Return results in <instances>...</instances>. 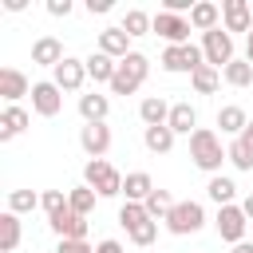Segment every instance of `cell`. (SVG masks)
Masks as SVG:
<instances>
[{"mask_svg":"<svg viewBox=\"0 0 253 253\" xmlns=\"http://www.w3.org/2000/svg\"><path fill=\"white\" fill-rule=\"evenodd\" d=\"M221 79H225L229 87H249V83H253V63H249V59H233V63L221 71Z\"/></svg>","mask_w":253,"mask_h":253,"instance_id":"28","label":"cell"},{"mask_svg":"<svg viewBox=\"0 0 253 253\" xmlns=\"http://www.w3.org/2000/svg\"><path fill=\"white\" fill-rule=\"evenodd\" d=\"M0 95H4V103H8V107H16V99L32 95L28 75H24L20 67H4V71H0Z\"/></svg>","mask_w":253,"mask_h":253,"instance_id":"14","label":"cell"},{"mask_svg":"<svg viewBox=\"0 0 253 253\" xmlns=\"http://www.w3.org/2000/svg\"><path fill=\"white\" fill-rule=\"evenodd\" d=\"M154 32L170 43H190V16H174V12H158L154 16Z\"/></svg>","mask_w":253,"mask_h":253,"instance_id":"9","label":"cell"},{"mask_svg":"<svg viewBox=\"0 0 253 253\" xmlns=\"http://www.w3.org/2000/svg\"><path fill=\"white\" fill-rule=\"evenodd\" d=\"M166 126H170L174 134H194V130H198V111H194L190 103H170Z\"/></svg>","mask_w":253,"mask_h":253,"instance_id":"19","label":"cell"},{"mask_svg":"<svg viewBox=\"0 0 253 253\" xmlns=\"http://www.w3.org/2000/svg\"><path fill=\"white\" fill-rule=\"evenodd\" d=\"M245 225H249V217H245V210H241L237 202H233V206H217L213 229H217V237H221V241H229V245L245 241Z\"/></svg>","mask_w":253,"mask_h":253,"instance_id":"7","label":"cell"},{"mask_svg":"<svg viewBox=\"0 0 253 253\" xmlns=\"http://www.w3.org/2000/svg\"><path fill=\"white\" fill-rule=\"evenodd\" d=\"M154 237H158V221L150 217V221H142L138 229H130V241L138 245V249H150L154 245Z\"/></svg>","mask_w":253,"mask_h":253,"instance_id":"36","label":"cell"},{"mask_svg":"<svg viewBox=\"0 0 253 253\" xmlns=\"http://www.w3.org/2000/svg\"><path fill=\"white\" fill-rule=\"evenodd\" d=\"M158 63L170 75H194L198 67H206V51H202V43H170Z\"/></svg>","mask_w":253,"mask_h":253,"instance_id":"2","label":"cell"},{"mask_svg":"<svg viewBox=\"0 0 253 253\" xmlns=\"http://www.w3.org/2000/svg\"><path fill=\"white\" fill-rule=\"evenodd\" d=\"M245 59H249V63H253V32H249V36H245Z\"/></svg>","mask_w":253,"mask_h":253,"instance_id":"45","label":"cell"},{"mask_svg":"<svg viewBox=\"0 0 253 253\" xmlns=\"http://www.w3.org/2000/svg\"><path fill=\"white\" fill-rule=\"evenodd\" d=\"M233 253H253V241H237V245H233Z\"/></svg>","mask_w":253,"mask_h":253,"instance_id":"44","label":"cell"},{"mask_svg":"<svg viewBox=\"0 0 253 253\" xmlns=\"http://www.w3.org/2000/svg\"><path fill=\"white\" fill-rule=\"evenodd\" d=\"M146 75H150V59H146L142 51H130L126 59H119V71H115V79H111V91H115V95H134Z\"/></svg>","mask_w":253,"mask_h":253,"instance_id":"3","label":"cell"},{"mask_svg":"<svg viewBox=\"0 0 253 253\" xmlns=\"http://www.w3.org/2000/svg\"><path fill=\"white\" fill-rule=\"evenodd\" d=\"M123 32L126 36H146V32H154V16H146L142 8H130L126 20H123Z\"/></svg>","mask_w":253,"mask_h":253,"instance_id":"31","label":"cell"},{"mask_svg":"<svg viewBox=\"0 0 253 253\" xmlns=\"http://www.w3.org/2000/svg\"><path fill=\"white\" fill-rule=\"evenodd\" d=\"M99 51L111 55V59H126L130 55V36L123 28H103L99 32Z\"/></svg>","mask_w":253,"mask_h":253,"instance_id":"16","label":"cell"},{"mask_svg":"<svg viewBox=\"0 0 253 253\" xmlns=\"http://www.w3.org/2000/svg\"><path fill=\"white\" fill-rule=\"evenodd\" d=\"M83 63H87V79H95V83H111L115 71H119V59H111V55H103V51H91Z\"/></svg>","mask_w":253,"mask_h":253,"instance_id":"21","label":"cell"},{"mask_svg":"<svg viewBox=\"0 0 253 253\" xmlns=\"http://www.w3.org/2000/svg\"><path fill=\"white\" fill-rule=\"evenodd\" d=\"M142 142H146V150H154V154H170V150H174V130H170V126H146V130H142Z\"/></svg>","mask_w":253,"mask_h":253,"instance_id":"26","label":"cell"},{"mask_svg":"<svg viewBox=\"0 0 253 253\" xmlns=\"http://www.w3.org/2000/svg\"><path fill=\"white\" fill-rule=\"evenodd\" d=\"M217 126H221V134H237V138H241V130L249 126V115H245L237 103H229V107L217 111Z\"/></svg>","mask_w":253,"mask_h":253,"instance_id":"25","label":"cell"},{"mask_svg":"<svg viewBox=\"0 0 253 253\" xmlns=\"http://www.w3.org/2000/svg\"><path fill=\"white\" fill-rule=\"evenodd\" d=\"M67 55H63V43L55 40V36H40L36 43H32V63H40V67H59Z\"/></svg>","mask_w":253,"mask_h":253,"instance_id":"15","label":"cell"},{"mask_svg":"<svg viewBox=\"0 0 253 253\" xmlns=\"http://www.w3.org/2000/svg\"><path fill=\"white\" fill-rule=\"evenodd\" d=\"M95 253H123V245H119L115 237H107V241H99V245H95Z\"/></svg>","mask_w":253,"mask_h":253,"instance_id":"40","label":"cell"},{"mask_svg":"<svg viewBox=\"0 0 253 253\" xmlns=\"http://www.w3.org/2000/svg\"><path fill=\"white\" fill-rule=\"evenodd\" d=\"M138 119H142L146 126H166V119H170V103H166L162 95H150V99L138 103Z\"/></svg>","mask_w":253,"mask_h":253,"instance_id":"23","label":"cell"},{"mask_svg":"<svg viewBox=\"0 0 253 253\" xmlns=\"http://www.w3.org/2000/svg\"><path fill=\"white\" fill-rule=\"evenodd\" d=\"M55 253H95V249H91L87 241H71V237H67V241H59Z\"/></svg>","mask_w":253,"mask_h":253,"instance_id":"38","label":"cell"},{"mask_svg":"<svg viewBox=\"0 0 253 253\" xmlns=\"http://www.w3.org/2000/svg\"><path fill=\"white\" fill-rule=\"evenodd\" d=\"M47 12L51 16H67L71 12V0H47Z\"/></svg>","mask_w":253,"mask_h":253,"instance_id":"39","label":"cell"},{"mask_svg":"<svg viewBox=\"0 0 253 253\" xmlns=\"http://www.w3.org/2000/svg\"><path fill=\"white\" fill-rule=\"evenodd\" d=\"M47 225H51V233L59 237V241H87V217H79L75 210H67V213H59V217H47Z\"/></svg>","mask_w":253,"mask_h":253,"instance_id":"12","label":"cell"},{"mask_svg":"<svg viewBox=\"0 0 253 253\" xmlns=\"http://www.w3.org/2000/svg\"><path fill=\"white\" fill-rule=\"evenodd\" d=\"M24 4H28V0H4V8H8V12H24Z\"/></svg>","mask_w":253,"mask_h":253,"instance_id":"43","label":"cell"},{"mask_svg":"<svg viewBox=\"0 0 253 253\" xmlns=\"http://www.w3.org/2000/svg\"><path fill=\"white\" fill-rule=\"evenodd\" d=\"M67 206H71L79 217H87V213L95 210V190H91V186H75V190L67 194Z\"/></svg>","mask_w":253,"mask_h":253,"instance_id":"32","label":"cell"},{"mask_svg":"<svg viewBox=\"0 0 253 253\" xmlns=\"http://www.w3.org/2000/svg\"><path fill=\"white\" fill-rule=\"evenodd\" d=\"M225 158H229V162H233L237 170H253V154H249V150L241 146V138H233V142H229V150H225Z\"/></svg>","mask_w":253,"mask_h":253,"instance_id":"37","label":"cell"},{"mask_svg":"<svg viewBox=\"0 0 253 253\" xmlns=\"http://www.w3.org/2000/svg\"><path fill=\"white\" fill-rule=\"evenodd\" d=\"M221 24H225V32H253V12H249V4L245 0H225L221 4Z\"/></svg>","mask_w":253,"mask_h":253,"instance_id":"13","label":"cell"},{"mask_svg":"<svg viewBox=\"0 0 253 253\" xmlns=\"http://www.w3.org/2000/svg\"><path fill=\"white\" fill-rule=\"evenodd\" d=\"M241 210H245V217H253V194H249V198L241 202Z\"/></svg>","mask_w":253,"mask_h":253,"instance_id":"46","label":"cell"},{"mask_svg":"<svg viewBox=\"0 0 253 253\" xmlns=\"http://www.w3.org/2000/svg\"><path fill=\"white\" fill-rule=\"evenodd\" d=\"M154 190H158V186H154V178H150L146 170H134V174L123 178V194H126V202H146Z\"/></svg>","mask_w":253,"mask_h":253,"instance_id":"20","label":"cell"},{"mask_svg":"<svg viewBox=\"0 0 253 253\" xmlns=\"http://www.w3.org/2000/svg\"><path fill=\"white\" fill-rule=\"evenodd\" d=\"M79 146H83L91 158H103V154L111 150V126H107V123H87V126L79 130Z\"/></svg>","mask_w":253,"mask_h":253,"instance_id":"11","label":"cell"},{"mask_svg":"<svg viewBox=\"0 0 253 253\" xmlns=\"http://www.w3.org/2000/svg\"><path fill=\"white\" fill-rule=\"evenodd\" d=\"M202 51H206V63H210V67L225 71V67L233 63V36H229L225 28H213V32L202 36Z\"/></svg>","mask_w":253,"mask_h":253,"instance_id":"6","label":"cell"},{"mask_svg":"<svg viewBox=\"0 0 253 253\" xmlns=\"http://www.w3.org/2000/svg\"><path fill=\"white\" fill-rule=\"evenodd\" d=\"M166 221V229L174 233V237H186V233H198L202 225H206V210H202V202H174V210L162 217Z\"/></svg>","mask_w":253,"mask_h":253,"instance_id":"5","label":"cell"},{"mask_svg":"<svg viewBox=\"0 0 253 253\" xmlns=\"http://www.w3.org/2000/svg\"><path fill=\"white\" fill-rule=\"evenodd\" d=\"M87 12H91V16H95V12H99V16L111 12V0H87Z\"/></svg>","mask_w":253,"mask_h":253,"instance_id":"41","label":"cell"},{"mask_svg":"<svg viewBox=\"0 0 253 253\" xmlns=\"http://www.w3.org/2000/svg\"><path fill=\"white\" fill-rule=\"evenodd\" d=\"M51 83H55L59 91H79V87L87 83V63H83V59H75V55H67V59L55 67Z\"/></svg>","mask_w":253,"mask_h":253,"instance_id":"10","label":"cell"},{"mask_svg":"<svg viewBox=\"0 0 253 253\" xmlns=\"http://www.w3.org/2000/svg\"><path fill=\"white\" fill-rule=\"evenodd\" d=\"M190 83H194V91H198V95H213V91H217V83H221V71L206 63V67H198V71L190 75Z\"/></svg>","mask_w":253,"mask_h":253,"instance_id":"29","label":"cell"},{"mask_svg":"<svg viewBox=\"0 0 253 253\" xmlns=\"http://www.w3.org/2000/svg\"><path fill=\"white\" fill-rule=\"evenodd\" d=\"M83 186H91L99 198H115V194H123V174L107 158H91L83 166Z\"/></svg>","mask_w":253,"mask_h":253,"instance_id":"4","label":"cell"},{"mask_svg":"<svg viewBox=\"0 0 253 253\" xmlns=\"http://www.w3.org/2000/svg\"><path fill=\"white\" fill-rule=\"evenodd\" d=\"M241 146H245V150H249V154H253V119H249V126H245V130H241Z\"/></svg>","mask_w":253,"mask_h":253,"instance_id":"42","label":"cell"},{"mask_svg":"<svg viewBox=\"0 0 253 253\" xmlns=\"http://www.w3.org/2000/svg\"><path fill=\"white\" fill-rule=\"evenodd\" d=\"M190 158H194V166H198V170L217 174V170H221V162H225L221 138H217L210 126H198V130L190 134Z\"/></svg>","mask_w":253,"mask_h":253,"instance_id":"1","label":"cell"},{"mask_svg":"<svg viewBox=\"0 0 253 253\" xmlns=\"http://www.w3.org/2000/svg\"><path fill=\"white\" fill-rule=\"evenodd\" d=\"M36 206H40V198H36L32 190H12V194H8V210H12V213H32Z\"/></svg>","mask_w":253,"mask_h":253,"instance_id":"35","label":"cell"},{"mask_svg":"<svg viewBox=\"0 0 253 253\" xmlns=\"http://www.w3.org/2000/svg\"><path fill=\"white\" fill-rule=\"evenodd\" d=\"M206 194H210L217 206H233V198H237V186H233V178H225V174H213V178H210V186H206Z\"/></svg>","mask_w":253,"mask_h":253,"instance_id":"27","label":"cell"},{"mask_svg":"<svg viewBox=\"0 0 253 253\" xmlns=\"http://www.w3.org/2000/svg\"><path fill=\"white\" fill-rule=\"evenodd\" d=\"M40 206H43V213H47V217H59V213H67V210H71L63 190H43V194H40Z\"/></svg>","mask_w":253,"mask_h":253,"instance_id":"34","label":"cell"},{"mask_svg":"<svg viewBox=\"0 0 253 253\" xmlns=\"http://www.w3.org/2000/svg\"><path fill=\"white\" fill-rule=\"evenodd\" d=\"M79 115H83L87 123H107V115H111V99L99 95V91L79 95Z\"/></svg>","mask_w":253,"mask_h":253,"instance_id":"22","label":"cell"},{"mask_svg":"<svg viewBox=\"0 0 253 253\" xmlns=\"http://www.w3.org/2000/svg\"><path fill=\"white\" fill-rule=\"evenodd\" d=\"M20 237H24V229H20V213L4 210V213H0V253H16Z\"/></svg>","mask_w":253,"mask_h":253,"instance_id":"24","label":"cell"},{"mask_svg":"<svg viewBox=\"0 0 253 253\" xmlns=\"http://www.w3.org/2000/svg\"><path fill=\"white\" fill-rule=\"evenodd\" d=\"M217 20H221V8H217V4H210V0H198V4H194V12H190V28H194V32H202V36H206V32H213V28H221Z\"/></svg>","mask_w":253,"mask_h":253,"instance_id":"18","label":"cell"},{"mask_svg":"<svg viewBox=\"0 0 253 253\" xmlns=\"http://www.w3.org/2000/svg\"><path fill=\"white\" fill-rule=\"evenodd\" d=\"M32 111H36V115H43V119H55V115L63 111V91H59L51 79L32 83Z\"/></svg>","mask_w":253,"mask_h":253,"instance_id":"8","label":"cell"},{"mask_svg":"<svg viewBox=\"0 0 253 253\" xmlns=\"http://www.w3.org/2000/svg\"><path fill=\"white\" fill-rule=\"evenodd\" d=\"M142 206H146V213L158 221V217H166V213L174 210V198H170V190H154V194H150Z\"/></svg>","mask_w":253,"mask_h":253,"instance_id":"33","label":"cell"},{"mask_svg":"<svg viewBox=\"0 0 253 253\" xmlns=\"http://www.w3.org/2000/svg\"><path fill=\"white\" fill-rule=\"evenodd\" d=\"M28 123H32V115L24 107H4V115H0V142H12L16 134H24Z\"/></svg>","mask_w":253,"mask_h":253,"instance_id":"17","label":"cell"},{"mask_svg":"<svg viewBox=\"0 0 253 253\" xmlns=\"http://www.w3.org/2000/svg\"><path fill=\"white\" fill-rule=\"evenodd\" d=\"M142 221H150V213H146V206L142 202H123V210H119V225L130 233V229H138Z\"/></svg>","mask_w":253,"mask_h":253,"instance_id":"30","label":"cell"}]
</instances>
